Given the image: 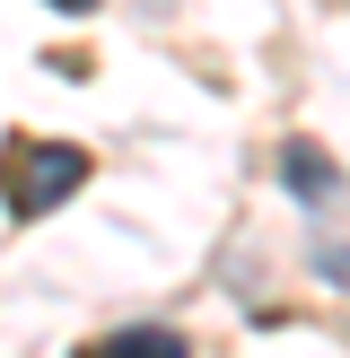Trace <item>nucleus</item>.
Returning <instances> with one entry per match:
<instances>
[{"mask_svg":"<svg viewBox=\"0 0 350 358\" xmlns=\"http://www.w3.org/2000/svg\"><path fill=\"white\" fill-rule=\"evenodd\" d=\"M0 184H9L18 219H35V210L70 201V192L88 184V149H70V140H18V149L0 157Z\"/></svg>","mask_w":350,"mask_h":358,"instance_id":"f257e3e1","label":"nucleus"},{"mask_svg":"<svg viewBox=\"0 0 350 358\" xmlns=\"http://www.w3.org/2000/svg\"><path fill=\"white\" fill-rule=\"evenodd\" d=\"M324 280H332V289H350V254H324Z\"/></svg>","mask_w":350,"mask_h":358,"instance_id":"20e7f679","label":"nucleus"},{"mask_svg":"<svg viewBox=\"0 0 350 358\" xmlns=\"http://www.w3.org/2000/svg\"><path fill=\"white\" fill-rule=\"evenodd\" d=\"M280 175H289V192H332V157L315 149V140H289V149H280Z\"/></svg>","mask_w":350,"mask_h":358,"instance_id":"7ed1b4c3","label":"nucleus"},{"mask_svg":"<svg viewBox=\"0 0 350 358\" xmlns=\"http://www.w3.org/2000/svg\"><path fill=\"white\" fill-rule=\"evenodd\" d=\"M52 9H62V17H79V9H97V0H52Z\"/></svg>","mask_w":350,"mask_h":358,"instance_id":"39448f33","label":"nucleus"},{"mask_svg":"<svg viewBox=\"0 0 350 358\" xmlns=\"http://www.w3.org/2000/svg\"><path fill=\"white\" fill-rule=\"evenodd\" d=\"M79 358H192V350H184V332H167V324H132V332H105V341L79 350Z\"/></svg>","mask_w":350,"mask_h":358,"instance_id":"f03ea898","label":"nucleus"}]
</instances>
